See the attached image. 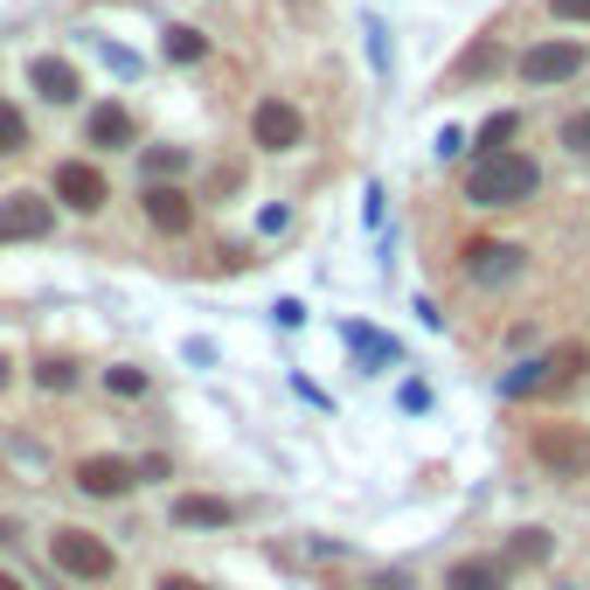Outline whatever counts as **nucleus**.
<instances>
[{
  "instance_id": "nucleus-30",
  "label": "nucleus",
  "mask_w": 590,
  "mask_h": 590,
  "mask_svg": "<svg viewBox=\"0 0 590 590\" xmlns=\"http://www.w3.org/2000/svg\"><path fill=\"white\" fill-rule=\"evenodd\" d=\"M0 389H8V354H0Z\"/></svg>"
},
{
  "instance_id": "nucleus-9",
  "label": "nucleus",
  "mask_w": 590,
  "mask_h": 590,
  "mask_svg": "<svg viewBox=\"0 0 590 590\" xmlns=\"http://www.w3.org/2000/svg\"><path fill=\"white\" fill-rule=\"evenodd\" d=\"M140 202H146V222H154V230H167V237H181L188 222H195V202H188L174 181H146Z\"/></svg>"
},
{
  "instance_id": "nucleus-25",
  "label": "nucleus",
  "mask_w": 590,
  "mask_h": 590,
  "mask_svg": "<svg viewBox=\"0 0 590 590\" xmlns=\"http://www.w3.org/2000/svg\"><path fill=\"white\" fill-rule=\"evenodd\" d=\"M105 383H111V389H119V396H146V375H140V369H111V375H105Z\"/></svg>"
},
{
  "instance_id": "nucleus-24",
  "label": "nucleus",
  "mask_w": 590,
  "mask_h": 590,
  "mask_svg": "<svg viewBox=\"0 0 590 590\" xmlns=\"http://www.w3.org/2000/svg\"><path fill=\"white\" fill-rule=\"evenodd\" d=\"M563 146H569V154H590V111H577V119L563 125Z\"/></svg>"
},
{
  "instance_id": "nucleus-20",
  "label": "nucleus",
  "mask_w": 590,
  "mask_h": 590,
  "mask_svg": "<svg viewBox=\"0 0 590 590\" xmlns=\"http://www.w3.org/2000/svg\"><path fill=\"white\" fill-rule=\"evenodd\" d=\"M514 125H521V119H514V111H493V119L480 125V154H501V146L514 140Z\"/></svg>"
},
{
  "instance_id": "nucleus-3",
  "label": "nucleus",
  "mask_w": 590,
  "mask_h": 590,
  "mask_svg": "<svg viewBox=\"0 0 590 590\" xmlns=\"http://www.w3.org/2000/svg\"><path fill=\"white\" fill-rule=\"evenodd\" d=\"M49 563H56V569H70V577H84V583H105L119 556H111V542H105V535H91V528H56Z\"/></svg>"
},
{
  "instance_id": "nucleus-12",
  "label": "nucleus",
  "mask_w": 590,
  "mask_h": 590,
  "mask_svg": "<svg viewBox=\"0 0 590 590\" xmlns=\"http://www.w3.org/2000/svg\"><path fill=\"white\" fill-rule=\"evenodd\" d=\"M445 590H507V556H466L445 569Z\"/></svg>"
},
{
  "instance_id": "nucleus-29",
  "label": "nucleus",
  "mask_w": 590,
  "mask_h": 590,
  "mask_svg": "<svg viewBox=\"0 0 590 590\" xmlns=\"http://www.w3.org/2000/svg\"><path fill=\"white\" fill-rule=\"evenodd\" d=\"M0 590H22V583H14V577H8V569H0Z\"/></svg>"
},
{
  "instance_id": "nucleus-2",
  "label": "nucleus",
  "mask_w": 590,
  "mask_h": 590,
  "mask_svg": "<svg viewBox=\"0 0 590 590\" xmlns=\"http://www.w3.org/2000/svg\"><path fill=\"white\" fill-rule=\"evenodd\" d=\"M583 369H590V348H583V340H563V348H549L542 361L514 369L507 383H501V396H556V389H569V383H577Z\"/></svg>"
},
{
  "instance_id": "nucleus-19",
  "label": "nucleus",
  "mask_w": 590,
  "mask_h": 590,
  "mask_svg": "<svg viewBox=\"0 0 590 590\" xmlns=\"http://www.w3.org/2000/svg\"><path fill=\"white\" fill-rule=\"evenodd\" d=\"M167 56H174V63H202L208 43H202L195 28H167Z\"/></svg>"
},
{
  "instance_id": "nucleus-10",
  "label": "nucleus",
  "mask_w": 590,
  "mask_h": 590,
  "mask_svg": "<svg viewBox=\"0 0 590 590\" xmlns=\"http://www.w3.org/2000/svg\"><path fill=\"white\" fill-rule=\"evenodd\" d=\"M466 272L480 285H507V278H521V251L514 243H466Z\"/></svg>"
},
{
  "instance_id": "nucleus-5",
  "label": "nucleus",
  "mask_w": 590,
  "mask_h": 590,
  "mask_svg": "<svg viewBox=\"0 0 590 590\" xmlns=\"http://www.w3.org/2000/svg\"><path fill=\"white\" fill-rule=\"evenodd\" d=\"M49 222H56V202L35 195V188H14L0 202V243H35V237H49Z\"/></svg>"
},
{
  "instance_id": "nucleus-11",
  "label": "nucleus",
  "mask_w": 590,
  "mask_h": 590,
  "mask_svg": "<svg viewBox=\"0 0 590 590\" xmlns=\"http://www.w3.org/2000/svg\"><path fill=\"white\" fill-rule=\"evenodd\" d=\"M77 486L98 493V501H119V493L140 486V472H132L125 459H84V466H77Z\"/></svg>"
},
{
  "instance_id": "nucleus-1",
  "label": "nucleus",
  "mask_w": 590,
  "mask_h": 590,
  "mask_svg": "<svg viewBox=\"0 0 590 590\" xmlns=\"http://www.w3.org/2000/svg\"><path fill=\"white\" fill-rule=\"evenodd\" d=\"M542 188V167L528 154H514V146H501V154H480V167L466 174V202L472 208H514L528 202Z\"/></svg>"
},
{
  "instance_id": "nucleus-7",
  "label": "nucleus",
  "mask_w": 590,
  "mask_h": 590,
  "mask_svg": "<svg viewBox=\"0 0 590 590\" xmlns=\"http://www.w3.org/2000/svg\"><path fill=\"white\" fill-rule=\"evenodd\" d=\"M105 195H111V188H105V174L91 160H63V167H56V202H70L77 216L105 208Z\"/></svg>"
},
{
  "instance_id": "nucleus-26",
  "label": "nucleus",
  "mask_w": 590,
  "mask_h": 590,
  "mask_svg": "<svg viewBox=\"0 0 590 590\" xmlns=\"http://www.w3.org/2000/svg\"><path fill=\"white\" fill-rule=\"evenodd\" d=\"M556 14L563 22H590V0H556Z\"/></svg>"
},
{
  "instance_id": "nucleus-13",
  "label": "nucleus",
  "mask_w": 590,
  "mask_h": 590,
  "mask_svg": "<svg viewBox=\"0 0 590 590\" xmlns=\"http://www.w3.org/2000/svg\"><path fill=\"white\" fill-rule=\"evenodd\" d=\"M28 77H35V91H43L49 105H77V98H84L77 70H70L63 56H35V70H28Z\"/></svg>"
},
{
  "instance_id": "nucleus-22",
  "label": "nucleus",
  "mask_w": 590,
  "mask_h": 590,
  "mask_svg": "<svg viewBox=\"0 0 590 590\" xmlns=\"http://www.w3.org/2000/svg\"><path fill=\"white\" fill-rule=\"evenodd\" d=\"M542 556H549V535H542V528H521L514 549H507V569H514V563H542Z\"/></svg>"
},
{
  "instance_id": "nucleus-28",
  "label": "nucleus",
  "mask_w": 590,
  "mask_h": 590,
  "mask_svg": "<svg viewBox=\"0 0 590 590\" xmlns=\"http://www.w3.org/2000/svg\"><path fill=\"white\" fill-rule=\"evenodd\" d=\"M160 590H202L195 577H160Z\"/></svg>"
},
{
  "instance_id": "nucleus-8",
  "label": "nucleus",
  "mask_w": 590,
  "mask_h": 590,
  "mask_svg": "<svg viewBox=\"0 0 590 590\" xmlns=\"http://www.w3.org/2000/svg\"><path fill=\"white\" fill-rule=\"evenodd\" d=\"M577 70H583V43H535L521 56L528 84H563V77H577Z\"/></svg>"
},
{
  "instance_id": "nucleus-23",
  "label": "nucleus",
  "mask_w": 590,
  "mask_h": 590,
  "mask_svg": "<svg viewBox=\"0 0 590 590\" xmlns=\"http://www.w3.org/2000/svg\"><path fill=\"white\" fill-rule=\"evenodd\" d=\"M35 383H43V389H70V383H77V369H70V361H43V369H35Z\"/></svg>"
},
{
  "instance_id": "nucleus-17",
  "label": "nucleus",
  "mask_w": 590,
  "mask_h": 590,
  "mask_svg": "<svg viewBox=\"0 0 590 590\" xmlns=\"http://www.w3.org/2000/svg\"><path fill=\"white\" fill-rule=\"evenodd\" d=\"M348 348H354L361 361H375V369H389V361H396V340L369 334V327H348Z\"/></svg>"
},
{
  "instance_id": "nucleus-15",
  "label": "nucleus",
  "mask_w": 590,
  "mask_h": 590,
  "mask_svg": "<svg viewBox=\"0 0 590 590\" xmlns=\"http://www.w3.org/2000/svg\"><path fill=\"white\" fill-rule=\"evenodd\" d=\"M84 132H91V146H125V140H132V119H125L119 105H98Z\"/></svg>"
},
{
  "instance_id": "nucleus-6",
  "label": "nucleus",
  "mask_w": 590,
  "mask_h": 590,
  "mask_svg": "<svg viewBox=\"0 0 590 590\" xmlns=\"http://www.w3.org/2000/svg\"><path fill=\"white\" fill-rule=\"evenodd\" d=\"M251 140L264 146V154H292L299 140H306V119H299V105H285V98H264L251 111Z\"/></svg>"
},
{
  "instance_id": "nucleus-18",
  "label": "nucleus",
  "mask_w": 590,
  "mask_h": 590,
  "mask_svg": "<svg viewBox=\"0 0 590 590\" xmlns=\"http://www.w3.org/2000/svg\"><path fill=\"white\" fill-rule=\"evenodd\" d=\"M22 146H28V119L0 98V154H22Z\"/></svg>"
},
{
  "instance_id": "nucleus-14",
  "label": "nucleus",
  "mask_w": 590,
  "mask_h": 590,
  "mask_svg": "<svg viewBox=\"0 0 590 590\" xmlns=\"http://www.w3.org/2000/svg\"><path fill=\"white\" fill-rule=\"evenodd\" d=\"M174 521H181V528H230L237 507H230V501H208V493H181V501H174Z\"/></svg>"
},
{
  "instance_id": "nucleus-27",
  "label": "nucleus",
  "mask_w": 590,
  "mask_h": 590,
  "mask_svg": "<svg viewBox=\"0 0 590 590\" xmlns=\"http://www.w3.org/2000/svg\"><path fill=\"white\" fill-rule=\"evenodd\" d=\"M369 590H410V577H404V569H383V577H375Z\"/></svg>"
},
{
  "instance_id": "nucleus-21",
  "label": "nucleus",
  "mask_w": 590,
  "mask_h": 590,
  "mask_svg": "<svg viewBox=\"0 0 590 590\" xmlns=\"http://www.w3.org/2000/svg\"><path fill=\"white\" fill-rule=\"evenodd\" d=\"M181 167H188V146H154V154H146V174L154 181H174Z\"/></svg>"
},
{
  "instance_id": "nucleus-4",
  "label": "nucleus",
  "mask_w": 590,
  "mask_h": 590,
  "mask_svg": "<svg viewBox=\"0 0 590 590\" xmlns=\"http://www.w3.org/2000/svg\"><path fill=\"white\" fill-rule=\"evenodd\" d=\"M535 459L556 472V480H590V431L583 424H542Z\"/></svg>"
},
{
  "instance_id": "nucleus-16",
  "label": "nucleus",
  "mask_w": 590,
  "mask_h": 590,
  "mask_svg": "<svg viewBox=\"0 0 590 590\" xmlns=\"http://www.w3.org/2000/svg\"><path fill=\"white\" fill-rule=\"evenodd\" d=\"M493 70H501V43H472L451 77H459V84H480V77H493Z\"/></svg>"
}]
</instances>
